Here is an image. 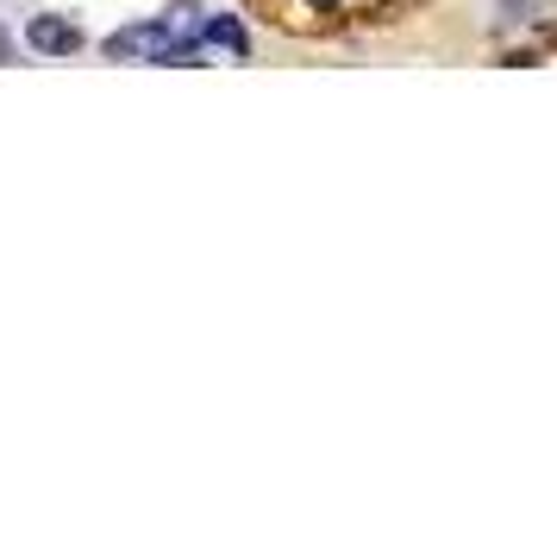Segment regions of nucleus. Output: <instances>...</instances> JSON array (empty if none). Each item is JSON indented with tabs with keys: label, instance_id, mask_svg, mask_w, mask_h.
<instances>
[{
	"label": "nucleus",
	"instance_id": "nucleus-1",
	"mask_svg": "<svg viewBox=\"0 0 557 539\" xmlns=\"http://www.w3.org/2000/svg\"><path fill=\"white\" fill-rule=\"evenodd\" d=\"M170 45H176V38H170V26H163V20H138V26L113 32V38L101 45V57H107V63H138V57H157V63H163V57H170Z\"/></svg>",
	"mask_w": 557,
	"mask_h": 539
},
{
	"label": "nucleus",
	"instance_id": "nucleus-2",
	"mask_svg": "<svg viewBox=\"0 0 557 539\" xmlns=\"http://www.w3.org/2000/svg\"><path fill=\"white\" fill-rule=\"evenodd\" d=\"M32 51L38 57H76L82 32L70 26V20H57V13H38V20H32Z\"/></svg>",
	"mask_w": 557,
	"mask_h": 539
},
{
	"label": "nucleus",
	"instance_id": "nucleus-3",
	"mask_svg": "<svg viewBox=\"0 0 557 539\" xmlns=\"http://www.w3.org/2000/svg\"><path fill=\"white\" fill-rule=\"evenodd\" d=\"M201 45H226L232 57H251V32L238 26L232 13H213V20L201 26Z\"/></svg>",
	"mask_w": 557,
	"mask_h": 539
},
{
	"label": "nucleus",
	"instance_id": "nucleus-4",
	"mask_svg": "<svg viewBox=\"0 0 557 539\" xmlns=\"http://www.w3.org/2000/svg\"><path fill=\"white\" fill-rule=\"evenodd\" d=\"M7 57H13V38H7V26H0V63H7Z\"/></svg>",
	"mask_w": 557,
	"mask_h": 539
},
{
	"label": "nucleus",
	"instance_id": "nucleus-5",
	"mask_svg": "<svg viewBox=\"0 0 557 539\" xmlns=\"http://www.w3.org/2000/svg\"><path fill=\"white\" fill-rule=\"evenodd\" d=\"M307 7H338V0H307Z\"/></svg>",
	"mask_w": 557,
	"mask_h": 539
}]
</instances>
